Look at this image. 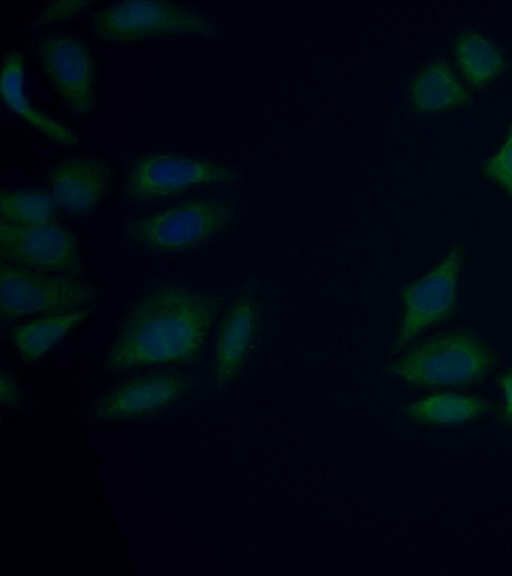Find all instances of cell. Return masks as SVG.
<instances>
[{
    "label": "cell",
    "mask_w": 512,
    "mask_h": 576,
    "mask_svg": "<svg viewBox=\"0 0 512 576\" xmlns=\"http://www.w3.org/2000/svg\"><path fill=\"white\" fill-rule=\"evenodd\" d=\"M220 309L217 296L184 285L147 291L127 310L107 352L106 369L197 363Z\"/></svg>",
    "instance_id": "obj_1"
},
{
    "label": "cell",
    "mask_w": 512,
    "mask_h": 576,
    "mask_svg": "<svg viewBox=\"0 0 512 576\" xmlns=\"http://www.w3.org/2000/svg\"><path fill=\"white\" fill-rule=\"evenodd\" d=\"M495 352L472 331L452 330L422 341L382 367L381 374L414 388L466 387L496 367Z\"/></svg>",
    "instance_id": "obj_2"
},
{
    "label": "cell",
    "mask_w": 512,
    "mask_h": 576,
    "mask_svg": "<svg viewBox=\"0 0 512 576\" xmlns=\"http://www.w3.org/2000/svg\"><path fill=\"white\" fill-rule=\"evenodd\" d=\"M236 205L223 198H194L128 221L125 238L154 253H179L205 246L234 222Z\"/></svg>",
    "instance_id": "obj_3"
},
{
    "label": "cell",
    "mask_w": 512,
    "mask_h": 576,
    "mask_svg": "<svg viewBox=\"0 0 512 576\" xmlns=\"http://www.w3.org/2000/svg\"><path fill=\"white\" fill-rule=\"evenodd\" d=\"M94 38L133 43L162 37L215 38L217 22L206 13L171 1H123L95 10L90 17Z\"/></svg>",
    "instance_id": "obj_4"
},
{
    "label": "cell",
    "mask_w": 512,
    "mask_h": 576,
    "mask_svg": "<svg viewBox=\"0 0 512 576\" xmlns=\"http://www.w3.org/2000/svg\"><path fill=\"white\" fill-rule=\"evenodd\" d=\"M94 287L78 276L0 264V318L69 313L92 306Z\"/></svg>",
    "instance_id": "obj_5"
},
{
    "label": "cell",
    "mask_w": 512,
    "mask_h": 576,
    "mask_svg": "<svg viewBox=\"0 0 512 576\" xmlns=\"http://www.w3.org/2000/svg\"><path fill=\"white\" fill-rule=\"evenodd\" d=\"M464 259V247L454 244L429 271L401 287V317L390 355L398 354L427 328L454 314Z\"/></svg>",
    "instance_id": "obj_6"
},
{
    "label": "cell",
    "mask_w": 512,
    "mask_h": 576,
    "mask_svg": "<svg viewBox=\"0 0 512 576\" xmlns=\"http://www.w3.org/2000/svg\"><path fill=\"white\" fill-rule=\"evenodd\" d=\"M238 173L225 164L181 154L154 152L138 157L124 180L127 196L140 202L171 197L193 187L231 184Z\"/></svg>",
    "instance_id": "obj_7"
},
{
    "label": "cell",
    "mask_w": 512,
    "mask_h": 576,
    "mask_svg": "<svg viewBox=\"0 0 512 576\" xmlns=\"http://www.w3.org/2000/svg\"><path fill=\"white\" fill-rule=\"evenodd\" d=\"M34 53L66 109L78 118L90 116L96 103V63L89 46L76 36L54 34L41 38Z\"/></svg>",
    "instance_id": "obj_8"
},
{
    "label": "cell",
    "mask_w": 512,
    "mask_h": 576,
    "mask_svg": "<svg viewBox=\"0 0 512 576\" xmlns=\"http://www.w3.org/2000/svg\"><path fill=\"white\" fill-rule=\"evenodd\" d=\"M0 262L50 274L80 277L84 271L76 236L53 221L32 225L0 221Z\"/></svg>",
    "instance_id": "obj_9"
},
{
    "label": "cell",
    "mask_w": 512,
    "mask_h": 576,
    "mask_svg": "<svg viewBox=\"0 0 512 576\" xmlns=\"http://www.w3.org/2000/svg\"><path fill=\"white\" fill-rule=\"evenodd\" d=\"M258 288L255 279L246 280L219 323L214 356L217 390L236 380L257 342L263 322Z\"/></svg>",
    "instance_id": "obj_10"
},
{
    "label": "cell",
    "mask_w": 512,
    "mask_h": 576,
    "mask_svg": "<svg viewBox=\"0 0 512 576\" xmlns=\"http://www.w3.org/2000/svg\"><path fill=\"white\" fill-rule=\"evenodd\" d=\"M194 383L175 370H161L128 379L94 403L91 414L98 421L125 420L149 416L185 397Z\"/></svg>",
    "instance_id": "obj_11"
},
{
    "label": "cell",
    "mask_w": 512,
    "mask_h": 576,
    "mask_svg": "<svg viewBox=\"0 0 512 576\" xmlns=\"http://www.w3.org/2000/svg\"><path fill=\"white\" fill-rule=\"evenodd\" d=\"M112 178L110 165L90 156L67 157L48 173L57 206L74 215H85L96 208L110 191Z\"/></svg>",
    "instance_id": "obj_12"
},
{
    "label": "cell",
    "mask_w": 512,
    "mask_h": 576,
    "mask_svg": "<svg viewBox=\"0 0 512 576\" xmlns=\"http://www.w3.org/2000/svg\"><path fill=\"white\" fill-rule=\"evenodd\" d=\"M411 109L419 114L462 108L471 103V94L444 59L426 64L408 87Z\"/></svg>",
    "instance_id": "obj_13"
},
{
    "label": "cell",
    "mask_w": 512,
    "mask_h": 576,
    "mask_svg": "<svg viewBox=\"0 0 512 576\" xmlns=\"http://www.w3.org/2000/svg\"><path fill=\"white\" fill-rule=\"evenodd\" d=\"M1 96L5 105L47 138L62 146L78 144L77 135L57 121L39 112L29 101L24 83V60L17 51L9 52L1 70Z\"/></svg>",
    "instance_id": "obj_14"
},
{
    "label": "cell",
    "mask_w": 512,
    "mask_h": 576,
    "mask_svg": "<svg viewBox=\"0 0 512 576\" xmlns=\"http://www.w3.org/2000/svg\"><path fill=\"white\" fill-rule=\"evenodd\" d=\"M490 401L458 393H437L400 407L401 415L410 423L421 426L461 424L491 412Z\"/></svg>",
    "instance_id": "obj_15"
},
{
    "label": "cell",
    "mask_w": 512,
    "mask_h": 576,
    "mask_svg": "<svg viewBox=\"0 0 512 576\" xmlns=\"http://www.w3.org/2000/svg\"><path fill=\"white\" fill-rule=\"evenodd\" d=\"M95 308L96 306L92 305L74 312L34 318L12 329V342L25 361H37L75 327L84 322Z\"/></svg>",
    "instance_id": "obj_16"
},
{
    "label": "cell",
    "mask_w": 512,
    "mask_h": 576,
    "mask_svg": "<svg viewBox=\"0 0 512 576\" xmlns=\"http://www.w3.org/2000/svg\"><path fill=\"white\" fill-rule=\"evenodd\" d=\"M453 52L467 83L477 89L492 82L507 65L500 48L475 29H465L457 35Z\"/></svg>",
    "instance_id": "obj_17"
},
{
    "label": "cell",
    "mask_w": 512,
    "mask_h": 576,
    "mask_svg": "<svg viewBox=\"0 0 512 576\" xmlns=\"http://www.w3.org/2000/svg\"><path fill=\"white\" fill-rule=\"evenodd\" d=\"M57 204L45 189L2 191L0 195V221L32 225L53 221Z\"/></svg>",
    "instance_id": "obj_18"
},
{
    "label": "cell",
    "mask_w": 512,
    "mask_h": 576,
    "mask_svg": "<svg viewBox=\"0 0 512 576\" xmlns=\"http://www.w3.org/2000/svg\"><path fill=\"white\" fill-rule=\"evenodd\" d=\"M482 172L512 199V123L502 144L484 161Z\"/></svg>",
    "instance_id": "obj_19"
},
{
    "label": "cell",
    "mask_w": 512,
    "mask_h": 576,
    "mask_svg": "<svg viewBox=\"0 0 512 576\" xmlns=\"http://www.w3.org/2000/svg\"><path fill=\"white\" fill-rule=\"evenodd\" d=\"M95 4L91 1H53L44 5L31 19V28H41L68 20Z\"/></svg>",
    "instance_id": "obj_20"
},
{
    "label": "cell",
    "mask_w": 512,
    "mask_h": 576,
    "mask_svg": "<svg viewBox=\"0 0 512 576\" xmlns=\"http://www.w3.org/2000/svg\"><path fill=\"white\" fill-rule=\"evenodd\" d=\"M497 382L504 395L500 418L512 428V369L499 375Z\"/></svg>",
    "instance_id": "obj_21"
},
{
    "label": "cell",
    "mask_w": 512,
    "mask_h": 576,
    "mask_svg": "<svg viewBox=\"0 0 512 576\" xmlns=\"http://www.w3.org/2000/svg\"><path fill=\"white\" fill-rule=\"evenodd\" d=\"M0 383L2 403L8 406L15 404L18 398L17 385L12 376L4 369H1Z\"/></svg>",
    "instance_id": "obj_22"
}]
</instances>
